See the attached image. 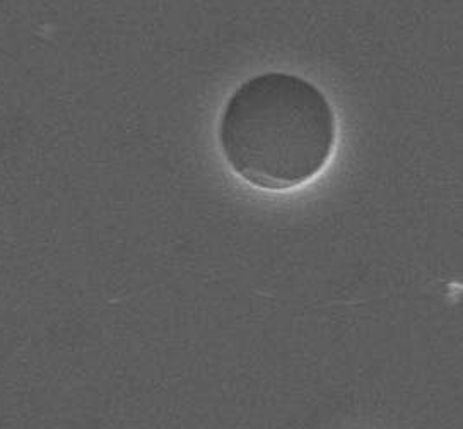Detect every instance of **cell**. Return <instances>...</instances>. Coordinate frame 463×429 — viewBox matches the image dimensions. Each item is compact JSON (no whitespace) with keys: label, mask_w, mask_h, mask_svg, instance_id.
Returning <instances> with one entry per match:
<instances>
[{"label":"cell","mask_w":463,"mask_h":429,"mask_svg":"<svg viewBox=\"0 0 463 429\" xmlns=\"http://www.w3.org/2000/svg\"><path fill=\"white\" fill-rule=\"evenodd\" d=\"M222 157L243 181L268 192L306 185L337 144L332 103L308 79L263 72L232 91L219 118Z\"/></svg>","instance_id":"6da1fadb"}]
</instances>
